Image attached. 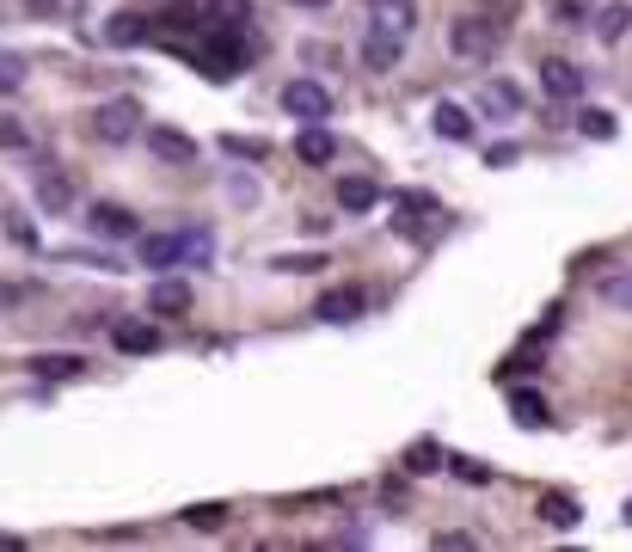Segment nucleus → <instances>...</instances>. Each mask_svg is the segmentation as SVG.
I'll return each instance as SVG.
<instances>
[{
	"label": "nucleus",
	"instance_id": "2eb2a0df",
	"mask_svg": "<svg viewBox=\"0 0 632 552\" xmlns=\"http://www.w3.org/2000/svg\"><path fill=\"white\" fill-rule=\"evenodd\" d=\"M147 147H154L160 160H172V166H191V160H197V142H191L185 130H166V123L147 130Z\"/></svg>",
	"mask_w": 632,
	"mask_h": 552
},
{
	"label": "nucleus",
	"instance_id": "1a4fd4ad",
	"mask_svg": "<svg viewBox=\"0 0 632 552\" xmlns=\"http://www.w3.org/2000/svg\"><path fill=\"white\" fill-rule=\"evenodd\" d=\"M411 25H418V7L411 0H375V13H369V31H387V38L406 43Z\"/></svg>",
	"mask_w": 632,
	"mask_h": 552
},
{
	"label": "nucleus",
	"instance_id": "c756f323",
	"mask_svg": "<svg viewBox=\"0 0 632 552\" xmlns=\"http://www.w3.org/2000/svg\"><path fill=\"white\" fill-rule=\"evenodd\" d=\"M516 105H522V99H516V86H503V80H491V86H486V111H491V117H510Z\"/></svg>",
	"mask_w": 632,
	"mask_h": 552
},
{
	"label": "nucleus",
	"instance_id": "393cba45",
	"mask_svg": "<svg viewBox=\"0 0 632 552\" xmlns=\"http://www.w3.org/2000/svg\"><path fill=\"white\" fill-rule=\"evenodd\" d=\"M26 74H31V62L19 50H0V92H19L26 86Z\"/></svg>",
	"mask_w": 632,
	"mask_h": 552
},
{
	"label": "nucleus",
	"instance_id": "412c9836",
	"mask_svg": "<svg viewBox=\"0 0 632 552\" xmlns=\"http://www.w3.org/2000/svg\"><path fill=\"white\" fill-rule=\"evenodd\" d=\"M111 344H118L123 356H147V350H160V331H154V326H135V319H123V326L111 331Z\"/></svg>",
	"mask_w": 632,
	"mask_h": 552
},
{
	"label": "nucleus",
	"instance_id": "0eeeda50",
	"mask_svg": "<svg viewBox=\"0 0 632 552\" xmlns=\"http://www.w3.org/2000/svg\"><path fill=\"white\" fill-rule=\"evenodd\" d=\"M147 307H154L160 319L191 314V283H185V276H172V270H160V283L147 289Z\"/></svg>",
	"mask_w": 632,
	"mask_h": 552
},
{
	"label": "nucleus",
	"instance_id": "473e14b6",
	"mask_svg": "<svg viewBox=\"0 0 632 552\" xmlns=\"http://www.w3.org/2000/svg\"><path fill=\"white\" fill-rule=\"evenodd\" d=\"M602 301H608V307H632V270H626V276H608V283H602Z\"/></svg>",
	"mask_w": 632,
	"mask_h": 552
},
{
	"label": "nucleus",
	"instance_id": "f8f14e48",
	"mask_svg": "<svg viewBox=\"0 0 632 552\" xmlns=\"http://www.w3.org/2000/svg\"><path fill=\"white\" fill-rule=\"evenodd\" d=\"M430 130L442 135V142H473V111L455 105V99H442V105L430 111Z\"/></svg>",
	"mask_w": 632,
	"mask_h": 552
},
{
	"label": "nucleus",
	"instance_id": "7ed1b4c3",
	"mask_svg": "<svg viewBox=\"0 0 632 552\" xmlns=\"http://www.w3.org/2000/svg\"><path fill=\"white\" fill-rule=\"evenodd\" d=\"M448 50L461 55V62H491V55H498V25H491V19H455Z\"/></svg>",
	"mask_w": 632,
	"mask_h": 552
},
{
	"label": "nucleus",
	"instance_id": "6e6552de",
	"mask_svg": "<svg viewBox=\"0 0 632 552\" xmlns=\"http://www.w3.org/2000/svg\"><path fill=\"white\" fill-rule=\"evenodd\" d=\"M540 86H547V99L565 105V99L583 92V74H578V62H565V55H547V62H540Z\"/></svg>",
	"mask_w": 632,
	"mask_h": 552
},
{
	"label": "nucleus",
	"instance_id": "423d86ee",
	"mask_svg": "<svg viewBox=\"0 0 632 552\" xmlns=\"http://www.w3.org/2000/svg\"><path fill=\"white\" fill-rule=\"evenodd\" d=\"M314 314L326 319V326H350V319H363V314H369V295L344 283V289H326V295H319V301H314Z\"/></svg>",
	"mask_w": 632,
	"mask_h": 552
},
{
	"label": "nucleus",
	"instance_id": "39448f33",
	"mask_svg": "<svg viewBox=\"0 0 632 552\" xmlns=\"http://www.w3.org/2000/svg\"><path fill=\"white\" fill-rule=\"evenodd\" d=\"M135 123H142L135 99H111V105H99V111H93V135H99V142H111V147H118V142H130V135H135Z\"/></svg>",
	"mask_w": 632,
	"mask_h": 552
},
{
	"label": "nucleus",
	"instance_id": "5701e85b",
	"mask_svg": "<svg viewBox=\"0 0 632 552\" xmlns=\"http://www.w3.org/2000/svg\"><path fill=\"white\" fill-rule=\"evenodd\" d=\"M363 62L381 74V68H394L399 62V38H387V31H369V43H363Z\"/></svg>",
	"mask_w": 632,
	"mask_h": 552
},
{
	"label": "nucleus",
	"instance_id": "20e7f679",
	"mask_svg": "<svg viewBox=\"0 0 632 552\" xmlns=\"http://www.w3.org/2000/svg\"><path fill=\"white\" fill-rule=\"evenodd\" d=\"M283 111H289V117H302V123H326L332 117L326 80H289V86H283Z\"/></svg>",
	"mask_w": 632,
	"mask_h": 552
},
{
	"label": "nucleus",
	"instance_id": "9d476101",
	"mask_svg": "<svg viewBox=\"0 0 632 552\" xmlns=\"http://www.w3.org/2000/svg\"><path fill=\"white\" fill-rule=\"evenodd\" d=\"M534 515H540V522H547V528H559V534H571V528L583 522V503L571 498V491H540Z\"/></svg>",
	"mask_w": 632,
	"mask_h": 552
},
{
	"label": "nucleus",
	"instance_id": "a211bd4d",
	"mask_svg": "<svg viewBox=\"0 0 632 552\" xmlns=\"http://www.w3.org/2000/svg\"><path fill=\"white\" fill-rule=\"evenodd\" d=\"M375 203H381V184H375V178H344V184H338V209L369 215Z\"/></svg>",
	"mask_w": 632,
	"mask_h": 552
},
{
	"label": "nucleus",
	"instance_id": "7c9ffc66",
	"mask_svg": "<svg viewBox=\"0 0 632 552\" xmlns=\"http://www.w3.org/2000/svg\"><path fill=\"white\" fill-rule=\"evenodd\" d=\"M191 528H203V534H215V528L227 522V503H197V510H185Z\"/></svg>",
	"mask_w": 632,
	"mask_h": 552
},
{
	"label": "nucleus",
	"instance_id": "4be33fe9",
	"mask_svg": "<svg viewBox=\"0 0 632 552\" xmlns=\"http://www.w3.org/2000/svg\"><path fill=\"white\" fill-rule=\"evenodd\" d=\"M142 38H147V25H142L135 13H118V19L105 25V43H111V50H135Z\"/></svg>",
	"mask_w": 632,
	"mask_h": 552
},
{
	"label": "nucleus",
	"instance_id": "ea45409f",
	"mask_svg": "<svg viewBox=\"0 0 632 552\" xmlns=\"http://www.w3.org/2000/svg\"><path fill=\"white\" fill-rule=\"evenodd\" d=\"M31 7H38V13H50V7H55V0H31Z\"/></svg>",
	"mask_w": 632,
	"mask_h": 552
},
{
	"label": "nucleus",
	"instance_id": "bb28decb",
	"mask_svg": "<svg viewBox=\"0 0 632 552\" xmlns=\"http://www.w3.org/2000/svg\"><path fill=\"white\" fill-rule=\"evenodd\" d=\"M442 467H448L455 479H461V485H486V479H491V467H486V460H467V454H448Z\"/></svg>",
	"mask_w": 632,
	"mask_h": 552
},
{
	"label": "nucleus",
	"instance_id": "dca6fc26",
	"mask_svg": "<svg viewBox=\"0 0 632 552\" xmlns=\"http://www.w3.org/2000/svg\"><path fill=\"white\" fill-rule=\"evenodd\" d=\"M31 184H38V203H43L50 215H62L68 203H74V191H68V172H55V166H38V178H31Z\"/></svg>",
	"mask_w": 632,
	"mask_h": 552
},
{
	"label": "nucleus",
	"instance_id": "a878e982",
	"mask_svg": "<svg viewBox=\"0 0 632 552\" xmlns=\"http://www.w3.org/2000/svg\"><path fill=\"white\" fill-rule=\"evenodd\" d=\"M0 227H7V239H19L26 252H38V227H31L26 209H7V215H0Z\"/></svg>",
	"mask_w": 632,
	"mask_h": 552
},
{
	"label": "nucleus",
	"instance_id": "2f4dec72",
	"mask_svg": "<svg viewBox=\"0 0 632 552\" xmlns=\"http://www.w3.org/2000/svg\"><path fill=\"white\" fill-rule=\"evenodd\" d=\"M160 25H166V31H203V13H197V7H166Z\"/></svg>",
	"mask_w": 632,
	"mask_h": 552
},
{
	"label": "nucleus",
	"instance_id": "72a5a7b5",
	"mask_svg": "<svg viewBox=\"0 0 632 552\" xmlns=\"http://www.w3.org/2000/svg\"><path fill=\"white\" fill-rule=\"evenodd\" d=\"M210 19H215V25H239V19H246V0H215Z\"/></svg>",
	"mask_w": 632,
	"mask_h": 552
},
{
	"label": "nucleus",
	"instance_id": "ddd939ff",
	"mask_svg": "<svg viewBox=\"0 0 632 552\" xmlns=\"http://www.w3.org/2000/svg\"><path fill=\"white\" fill-rule=\"evenodd\" d=\"M31 375H43V381H80V375H93V368H86V356L43 350V356H31Z\"/></svg>",
	"mask_w": 632,
	"mask_h": 552
},
{
	"label": "nucleus",
	"instance_id": "c9c22d12",
	"mask_svg": "<svg viewBox=\"0 0 632 552\" xmlns=\"http://www.w3.org/2000/svg\"><path fill=\"white\" fill-rule=\"evenodd\" d=\"M590 7H595V0H559V19H583Z\"/></svg>",
	"mask_w": 632,
	"mask_h": 552
},
{
	"label": "nucleus",
	"instance_id": "f257e3e1",
	"mask_svg": "<svg viewBox=\"0 0 632 552\" xmlns=\"http://www.w3.org/2000/svg\"><path fill=\"white\" fill-rule=\"evenodd\" d=\"M210 234L203 227H185V234H142L135 239V258L147 270H185V264H210Z\"/></svg>",
	"mask_w": 632,
	"mask_h": 552
},
{
	"label": "nucleus",
	"instance_id": "c85d7f7f",
	"mask_svg": "<svg viewBox=\"0 0 632 552\" xmlns=\"http://www.w3.org/2000/svg\"><path fill=\"white\" fill-rule=\"evenodd\" d=\"M0 147L7 154H31V130L19 117H0Z\"/></svg>",
	"mask_w": 632,
	"mask_h": 552
},
{
	"label": "nucleus",
	"instance_id": "9b49d317",
	"mask_svg": "<svg viewBox=\"0 0 632 552\" xmlns=\"http://www.w3.org/2000/svg\"><path fill=\"white\" fill-rule=\"evenodd\" d=\"M86 227H93V234H105V239H135V215L123 209V203H93V209H86Z\"/></svg>",
	"mask_w": 632,
	"mask_h": 552
},
{
	"label": "nucleus",
	"instance_id": "4c0bfd02",
	"mask_svg": "<svg viewBox=\"0 0 632 552\" xmlns=\"http://www.w3.org/2000/svg\"><path fill=\"white\" fill-rule=\"evenodd\" d=\"M19 546H26L19 534H0V552H19Z\"/></svg>",
	"mask_w": 632,
	"mask_h": 552
},
{
	"label": "nucleus",
	"instance_id": "cd10ccee",
	"mask_svg": "<svg viewBox=\"0 0 632 552\" xmlns=\"http://www.w3.org/2000/svg\"><path fill=\"white\" fill-rule=\"evenodd\" d=\"M578 130L590 135V142H608V135H614V111H578Z\"/></svg>",
	"mask_w": 632,
	"mask_h": 552
},
{
	"label": "nucleus",
	"instance_id": "f03ea898",
	"mask_svg": "<svg viewBox=\"0 0 632 552\" xmlns=\"http://www.w3.org/2000/svg\"><path fill=\"white\" fill-rule=\"evenodd\" d=\"M191 62L203 68V74H215V80H227L234 68H246L252 62V43L239 38L234 25H203V43L191 50Z\"/></svg>",
	"mask_w": 632,
	"mask_h": 552
},
{
	"label": "nucleus",
	"instance_id": "4468645a",
	"mask_svg": "<svg viewBox=\"0 0 632 552\" xmlns=\"http://www.w3.org/2000/svg\"><path fill=\"white\" fill-rule=\"evenodd\" d=\"M510 418L528 423V430H553V406H547L534 387H516V393H510Z\"/></svg>",
	"mask_w": 632,
	"mask_h": 552
},
{
	"label": "nucleus",
	"instance_id": "b1692460",
	"mask_svg": "<svg viewBox=\"0 0 632 552\" xmlns=\"http://www.w3.org/2000/svg\"><path fill=\"white\" fill-rule=\"evenodd\" d=\"M424 215H436V203L430 197H406V203H399V234L424 239Z\"/></svg>",
	"mask_w": 632,
	"mask_h": 552
},
{
	"label": "nucleus",
	"instance_id": "e433bc0d",
	"mask_svg": "<svg viewBox=\"0 0 632 552\" xmlns=\"http://www.w3.org/2000/svg\"><path fill=\"white\" fill-rule=\"evenodd\" d=\"M326 258H277V270H319Z\"/></svg>",
	"mask_w": 632,
	"mask_h": 552
},
{
	"label": "nucleus",
	"instance_id": "6ab92c4d",
	"mask_svg": "<svg viewBox=\"0 0 632 552\" xmlns=\"http://www.w3.org/2000/svg\"><path fill=\"white\" fill-rule=\"evenodd\" d=\"M442 460H448V448H442V442H430V436H418V442L406 448V460H399V467H406L411 479H424V473H436Z\"/></svg>",
	"mask_w": 632,
	"mask_h": 552
},
{
	"label": "nucleus",
	"instance_id": "aec40b11",
	"mask_svg": "<svg viewBox=\"0 0 632 552\" xmlns=\"http://www.w3.org/2000/svg\"><path fill=\"white\" fill-rule=\"evenodd\" d=\"M332 147L338 142H332V130H319V123H307V130L295 135V154H302L307 166H332Z\"/></svg>",
	"mask_w": 632,
	"mask_h": 552
},
{
	"label": "nucleus",
	"instance_id": "f3484780",
	"mask_svg": "<svg viewBox=\"0 0 632 552\" xmlns=\"http://www.w3.org/2000/svg\"><path fill=\"white\" fill-rule=\"evenodd\" d=\"M595 38H602V43L632 38V7H626V0H608V7H595Z\"/></svg>",
	"mask_w": 632,
	"mask_h": 552
},
{
	"label": "nucleus",
	"instance_id": "58836bf2",
	"mask_svg": "<svg viewBox=\"0 0 632 552\" xmlns=\"http://www.w3.org/2000/svg\"><path fill=\"white\" fill-rule=\"evenodd\" d=\"M295 7H314V13H319V7H332V0H295Z\"/></svg>",
	"mask_w": 632,
	"mask_h": 552
},
{
	"label": "nucleus",
	"instance_id": "f704fd0d",
	"mask_svg": "<svg viewBox=\"0 0 632 552\" xmlns=\"http://www.w3.org/2000/svg\"><path fill=\"white\" fill-rule=\"evenodd\" d=\"M222 147L239 154V160H264V142H234V135H222Z\"/></svg>",
	"mask_w": 632,
	"mask_h": 552
}]
</instances>
